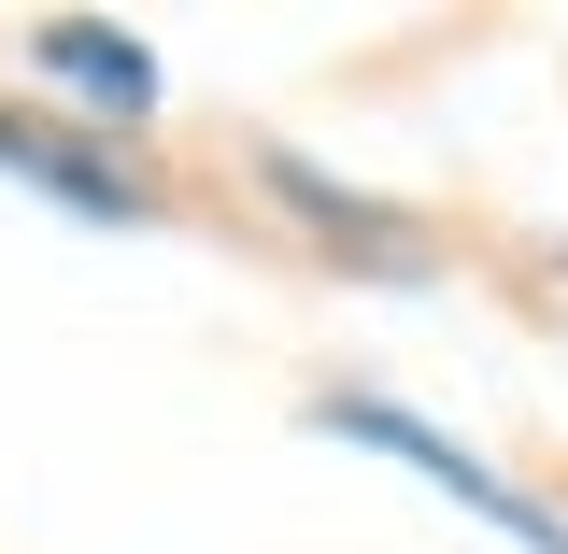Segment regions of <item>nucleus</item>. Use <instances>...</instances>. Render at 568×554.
I'll return each instance as SVG.
<instances>
[{
  "label": "nucleus",
  "instance_id": "f257e3e1",
  "mask_svg": "<svg viewBox=\"0 0 568 554\" xmlns=\"http://www.w3.org/2000/svg\"><path fill=\"white\" fill-rule=\"evenodd\" d=\"M0 171H29V185H43V200H71V213H114V228L142 213V171H129V157H100V142L43 129V114H14V100H0Z\"/></svg>",
  "mask_w": 568,
  "mask_h": 554
},
{
  "label": "nucleus",
  "instance_id": "7ed1b4c3",
  "mask_svg": "<svg viewBox=\"0 0 568 554\" xmlns=\"http://www.w3.org/2000/svg\"><path fill=\"white\" fill-rule=\"evenodd\" d=\"M342 426H355V441H384V455H413L426 484H455V497H469V512H497V526H511V541H540V554H568V526H540V512H526V497L497 484V470H469V455H455V441H426L413 413H342Z\"/></svg>",
  "mask_w": 568,
  "mask_h": 554
},
{
  "label": "nucleus",
  "instance_id": "f03ea898",
  "mask_svg": "<svg viewBox=\"0 0 568 554\" xmlns=\"http://www.w3.org/2000/svg\"><path fill=\"white\" fill-rule=\"evenodd\" d=\"M29 58L58 71L85 114H156V58H142L129 29H100V14H43V29H29Z\"/></svg>",
  "mask_w": 568,
  "mask_h": 554
}]
</instances>
